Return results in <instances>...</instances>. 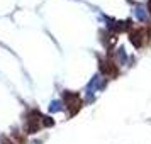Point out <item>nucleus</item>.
Here are the masks:
<instances>
[{
    "label": "nucleus",
    "instance_id": "nucleus-1",
    "mask_svg": "<svg viewBox=\"0 0 151 144\" xmlns=\"http://www.w3.org/2000/svg\"><path fill=\"white\" fill-rule=\"evenodd\" d=\"M65 98H66L68 107L71 109L70 110V114H71V115L76 114L78 109H80V97H78V93H70V92H66V93H65Z\"/></svg>",
    "mask_w": 151,
    "mask_h": 144
},
{
    "label": "nucleus",
    "instance_id": "nucleus-2",
    "mask_svg": "<svg viewBox=\"0 0 151 144\" xmlns=\"http://www.w3.org/2000/svg\"><path fill=\"white\" fill-rule=\"evenodd\" d=\"M100 71H102L105 76H117V68L116 64L109 59H100Z\"/></svg>",
    "mask_w": 151,
    "mask_h": 144
},
{
    "label": "nucleus",
    "instance_id": "nucleus-3",
    "mask_svg": "<svg viewBox=\"0 0 151 144\" xmlns=\"http://www.w3.org/2000/svg\"><path fill=\"white\" fill-rule=\"evenodd\" d=\"M39 112H31L29 114V120H27V132L29 134H34V132H37V129H39Z\"/></svg>",
    "mask_w": 151,
    "mask_h": 144
},
{
    "label": "nucleus",
    "instance_id": "nucleus-4",
    "mask_svg": "<svg viewBox=\"0 0 151 144\" xmlns=\"http://www.w3.org/2000/svg\"><path fill=\"white\" fill-rule=\"evenodd\" d=\"M129 39H131V42H132V46L141 48V44H143V32H141V31H132L129 34Z\"/></svg>",
    "mask_w": 151,
    "mask_h": 144
},
{
    "label": "nucleus",
    "instance_id": "nucleus-5",
    "mask_svg": "<svg viewBox=\"0 0 151 144\" xmlns=\"http://www.w3.org/2000/svg\"><path fill=\"white\" fill-rule=\"evenodd\" d=\"M129 24H131V21H117L114 26H112V29L116 31V32H121V31H126V29L129 27Z\"/></svg>",
    "mask_w": 151,
    "mask_h": 144
},
{
    "label": "nucleus",
    "instance_id": "nucleus-6",
    "mask_svg": "<svg viewBox=\"0 0 151 144\" xmlns=\"http://www.w3.org/2000/svg\"><path fill=\"white\" fill-rule=\"evenodd\" d=\"M136 15L139 21H146V12H144V9L141 7V5H137L136 7Z\"/></svg>",
    "mask_w": 151,
    "mask_h": 144
},
{
    "label": "nucleus",
    "instance_id": "nucleus-7",
    "mask_svg": "<svg viewBox=\"0 0 151 144\" xmlns=\"http://www.w3.org/2000/svg\"><path fill=\"white\" fill-rule=\"evenodd\" d=\"M60 109H61V107H60V102H53L51 103V112H58Z\"/></svg>",
    "mask_w": 151,
    "mask_h": 144
},
{
    "label": "nucleus",
    "instance_id": "nucleus-8",
    "mask_svg": "<svg viewBox=\"0 0 151 144\" xmlns=\"http://www.w3.org/2000/svg\"><path fill=\"white\" fill-rule=\"evenodd\" d=\"M44 125H53V120L49 117H44Z\"/></svg>",
    "mask_w": 151,
    "mask_h": 144
},
{
    "label": "nucleus",
    "instance_id": "nucleus-9",
    "mask_svg": "<svg viewBox=\"0 0 151 144\" xmlns=\"http://www.w3.org/2000/svg\"><path fill=\"white\" fill-rule=\"evenodd\" d=\"M148 9H150V14H151V0L148 2Z\"/></svg>",
    "mask_w": 151,
    "mask_h": 144
},
{
    "label": "nucleus",
    "instance_id": "nucleus-10",
    "mask_svg": "<svg viewBox=\"0 0 151 144\" xmlns=\"http://www.w3.org/2000/svg\"><path fill=\"white\" fill-rule=\"evenodd\" d=\"M2 144H12V143H7V141H4V143H2Z\"/></svg>",
    "mask_w": 151,
    "mask_h": 144
}]
</instances>
